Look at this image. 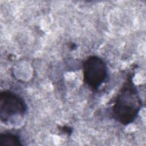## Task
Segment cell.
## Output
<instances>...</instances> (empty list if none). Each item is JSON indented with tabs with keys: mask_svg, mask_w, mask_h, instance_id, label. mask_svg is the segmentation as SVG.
Masks as SVG:
<instances>
[{
	"mask_svg": "<svg viewBox=\"0 0 146 146\" xmlns=\"http://www.w3.org/2000/svg\"><path fill=\"white\" fill-rule=\"evenodd\" d=\"M27 110V105L23 98L10 91H3L0 94V119L7 122L12 117L23 115Z\"/></svg>",
	"mask_w": 146,
	"mask_h": 146,
	"instance_id": "cell-3",
	"label": "cell"
},
{
	"mask_svg": "<svg viewBox=\"0 0 146 146\" xmlns=\"http://www.w3.org/2000/svg\"><path fill=\"white\" fill-rule=\"evenodd\" d=\"M83 74L84 82L92 90H97L108 78L106 63L95 55L88 57L84 62Z\"/></svg>",
	"mask_w": 146,
	"mask_h": 146,
	"instance_id": "cell-2",
	"label": "cell"
},
{
	"mask_svg": "<svg viewBox=\"0 0 146 146\" xmlns=\"http://www.w3.org/2000/svg\"><path fill=\"white\" fill-rule=\"evenodd\" d=\"M141 106V100L132 76H128L115 99L112 107V117L123 125H128L137 118Z\"/></svg>",
	"mask_w": 146,
	"mask_h": 146,
	"instance_id": "cell-1",
	"label": "cell"
},
{
	"mask_svg": "<svg viewBox=\"0 0 146 146\" xmlns=\"http://www.w3.org/2000/svg\"><path fill=\"white\" fill-rule=\"evenodd\" d=\"M21 139L16 134L4 133L0 135V146H21Z\"/></svg>",
	"mask_w": 146,
	"mask_h": 146,
	"instance_id": "cell-4",
	"label": "cell"
}]
</instances>
